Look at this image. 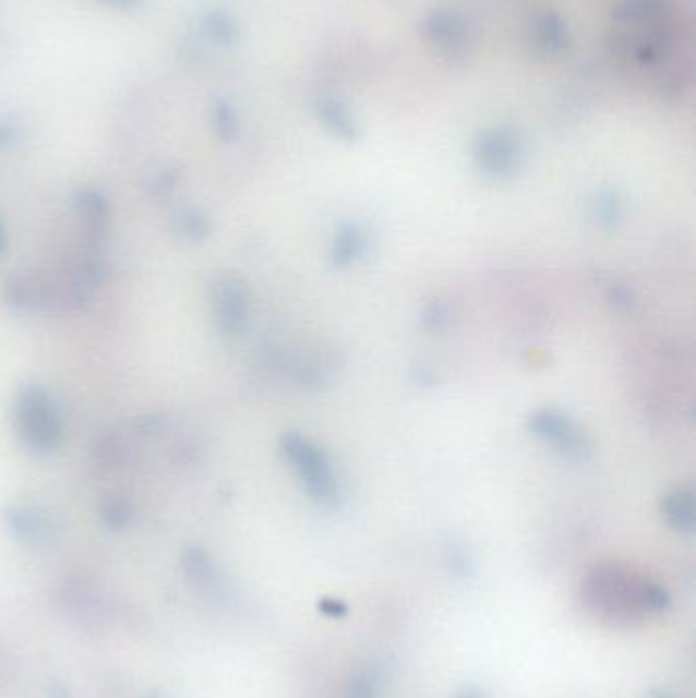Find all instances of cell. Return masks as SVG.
<instances>
[{
    "instance_id": "cell-1",
    "label": "cell",
    "mask_w": 696,
    "mask_h": 698,
    "mask_svg": "<svg viewBox=\"0 0 696 698\" xmlns=\"http://www.w3.org/2000/svg\"><path fill=\"white\" fill-rule=\"evenodd\" d=\"M580 601L590 615L611 625H633L662 613L670 594L662 585L619 564H599L580 582Z\"/></svg>"
},
{
    "instance_id": "cell-2",
    "label": "cell",
    "mask_w": 696,
    "mask_h": 698,
    "mask_svg": "<svg viewBox=\"0 0 696 698\" xmlns=\"http://www.w3.org/2000/svg\"><path fill=\"white\" fill-rule=\"evenodd\" d=\"M286 464L295 470L302 492L323 508H332L341 501V480L335 470L332 454L311 437L288 431L280 440Z\"/></svg>"
},
{
    "instance_id": "cell-3",
    "label": "cell",
    "mask_w": 696,
    "mask_h": 698,
    "mask_svg": "<svg viewBox=\"0 0 696 698\" xmlns=\"http://www.w3.org/2000/svg\"><path fill=\"white\" fill-rule=\"evenodd\" d=\"M527 428L533 437L548 445L557 456L572 461H586L592 458V442L585 429L580 428L568 413L541 407L529 414Z\"/></svg>"
},
{
    "instance_id": "cell-4",
    "label": "cell",
    "mask_w": 696,
    "mask_h": 698,
    "mask_svg": "<svg viewBox=\"0 0 696 698\" xmlns=\"http://www.w3.org/2000/svg\"><path fill=\"white\" fill-rule=\"evenodd\" d=\"M475 159L480 174L503 182L519 170L521 145L513 131L489 129L476 142Z\"/></svg>"
},
{
    "instance_id": "cell-5",
    "label": "cell",
    "mask_w": 696,
    "mask_h": 698,
    "mask_svg": "<svg viewBox=\"0 0 696 698\" xmlns=\"http://www.w3.org/2000/svg\"><path fill=\"white\" fill-rule=\"evenodd\" d=\"M370 252V236L364 225L358 221H341L333 231L329 241V262L337 270H349L358 266Z\"/></svg>"
},
{
    "instance_id": "cell-6",
    "label": "cell",
    "mask_w": 696,
    "mask_h": 698,
    "mask_svg": "<svg viewBox=\"0 0 696 698\" xmlns=\"http://www.w3.org/2000/svg\"><path fill=\"white\" fill-rule=\"evenodd\" d=\"M660 517L672 531L693 535L696 527L695 492L688 486H674L665 491L658 501Z\"/></svg>"
},
{
    "instance_id": "cell-7",
    "label": "cell",
    "mask_w": 696,
    "mask_h": 698,
    "mask_svg": "<svg viewBox=\"0 0 696 698\" xmlns=\"http://www.w3.org/2000/svg\"><path fill=\"white\" fill-rule=\"evenodd\" d=\"M248 315V297L243 286L229 282L221 294V321L227 332H239Z\"/></svg>"
},
{
    "instance_id": "cell-8",
    "label": "cell",
    "mask_w": 696,
    "mask_h": 698,
    "mask_svg": "<svg viewBox=\"0 0 696 698\" xmlns=\"http://www.w3.org/2000/svg\"><path fill=\"white\" fill-rule=\"evenodd\" d=\"M590 213L597 225L604 231H613L623 217V203L619 198L617 191L613 189H601L595 194L590 203Z\"/></svg>"
},
{
    "instance_id": "cell-9",
    "label": "cell",
    "mask_w": 696,
    "mask_h": 698,
    "mask_svg": "<svg viewBox=\"0 0 696 698\" xmlns=\"http://www.w3.org/2000/svg\"><path fill=\"white\" fill-rule=\"evenodd\" d=\"M419 321L428 334H443L445 329H449V325L454 321V309L449 302H445L443 299H433L421 309Z\"/></svg>"
},
{
    "instance_id": "cell-10",
    "label": "cell",
    "mask_w": 696,
    "mask_h": 698,
    "mask_svg": "<svg viewBox=\"0 0 696 698\" xmlns=\"http://www.w3.org/2000/svg\"><path fill=\"white\" fill-rule=\"evenodd\" d=\"M346 698H379V676L372 670L358 672L346 688Z\"/></svg>"
},
{
    "instance_id": "cell-11",
    "label": "cell",
    "mask_w": 696,
    "mask_h": 698,
    "mask_svg": "<svg viewBox=\"0 0 696 698\" xmlns=\"http://www.w3.org/2000/svg\"><path fill=\"white\" fill-rule=\"evenodd\" d=\"M609 299L615 302L617 306H623V309H629L633 302V297H632V292H629V288H625V286L623 285L611 286V292H609Z\"/></svg>"
},
{
    "instance_id": "cell-12",
    "label": "cell",
    "mask_w": 696,
    "mask_h": 698,
    "mask_svg": "<svg viewBox=\"0 0 696 698\" xmlns=\"http://www.w3.org/2000/svg\"><path fill=\"white\" fill-rule=\"evenodd\" d=\"M449 566L454 568V571L466 574V570H468V556H466V552L459 550V547H452V552H449Z\"/></svg>"
},
{
    "instance_id": "cell-13",
    "label": "cell",
    "mask_w": 696,
    "mask_h": 698,
    "mask_svg": "<svg viewBox=\"0 0 696 698\" xmlns=\"http://www.w3.org/2000/svg\"><path fill=\"white\" fill-rule=\"evenodd\" d=\"M321 611H325V613L332 615V617H344V615L348 613L346 604L339 603V601H323V603H321Z\"/></svg>"
},
{
    "instance_id": "cell-14",
    "label": "cell",
    "mask_w": 696,
    "mask_h": 698,
    "mask_svg": "<svg viewBox=\"0 0 696 698\" xmlns=\"http://www.w3.org/2000/svg\"><path fill=\"white\" fill-rule=\"evenodd\" d=\"M458 698H484V697H482V693H480V690H476V688H466V690H461V693H459Z\"/></svg>"
},
{
    "instance_id": "cell-15",
    "label": "cell",
    "mask_w": 696,
    "mask_h": 698,
    "mask_svg": "<svg viewBox=\"0 0 696 698\" xmlns=\"http://www.w3.org/2000/svg\"><path fill=\"white\" fill-rule=\"evenodd\" d=\"M651 698H668V697H665L664 693H658L656 697H651Z\"/></svg>"
}]
</instances>
